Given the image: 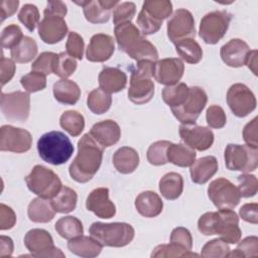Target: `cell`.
Returning a JSON list of instances; mask_svg holds the SVG:
<instances>
[{"label":"cell","mask_w":258,"mask_h":258,"mask_svg":"<svg viewBox=\"0 0 258 258\" xmlns=\"http://www.w3.org/2000/svg\"><path fill=\"white\" fill-rule=\"evenodd\" d=\"M142 10L162 22L172 13V3L168 0H147L143 2Z\"/></svg>","instance_id":"obj_42"},{"label":"cell","mask_w":258,"mask_h":258,"mask_svg":"<svg viewBox=\"0 0 258 258\" xmlns=\"http://www.w3.org/2000/svg\"><path fill=\"white\" fill-rule=\"evenodd\" d=\"M184 73V64L176 57L162 58L154 62L153 77L161 85L172 86L177 84Z\"/></svg>","instance_id":"obj_17"},{"label":"cell","mask_w":258,"mask_h":258,"mask_svg":"<svg viewBox=\"0 0 258 258\" xmlns=\"http://www.w3.org/2000/svg\"><path fill=\"white\" fill-rule=\"evenodd\" d=\"M257 56H258V51L256 49L250 50L246 60L247 67L252 71V73L255 76H257Z\"/></svg>","instance_id":"obj_64"},{"label":"cell","mask_w":258,"mask_h":258,"mask_svg":"<svg viewBox=\"0 0 258 258\" xmlns=\"http://www.w3.org/2000/svg\"><path fill=\"white\" fill-rule=\"evenodd\" d=\"M66 48H67V52L71 56L81 60L83 58L84 48H85V42L83 37L76 31L69 32Z\"/></svg>","instance_id":"obj_56"},{"label":"cell","mask_w":258,"mask_h":258,"mask_svg":"<svg viewBox=\"0 0 258 258\" xmlns=\"http://www.w3.org/2000/svg\"><path fill=\"white\" fill-rule=\"evenodd\" d=\"M50 201L56 213L68 214L76 209L78 196L73 188L62 185L60 190Z\"/></svg>","instance_id":"obj_34"},{"label":"cell","mask_w":258,"mask_h":258,"mask_svg":"<svg viewBox=\"0 0 258 258\" xmlns=\"http://www.w3.org/2000/svg\"><path fill=\"white\" fill-rule=\"evenodd\" d=\"M220 221L216 235L229 244H237L242 236L238 215L232 209H219Z\"/></svg>","instance_id":"obj_18"},{"label":"cell","mask_w":258,"mask_h":258,"mask_svg":"<svg viewBox=\"0 0 258 258\" xmlns=\"http://www.w3.org/2000/svg\"><path fill=\"white\" fill-rule=\"evenodd\" d=\"M225 164L229 170H238L244 173L253 171L258 165V148L249 145L230 143L226 146Z\"/></svg>","instance_id":"obj_5"},{"label":"cell","mask_w":258,"mask_h":258,"mask_svg":"<svg viewBox=\"0 0 258 258\" xmlns=\"http://www.w3.org/2000/svg\"><path fill=\"white\" fill-rule=\"evenodd\" d=\"M24 37L21 28L16 24L6 26L1 33V45L3 48L12 49Z\"/></svg>","instance_id":"obj_51"},{"label":"cell","mask_w":258,"mask_h":258,"mask_svg":"<svg viewBox=\"0 0 258 258\" xmlns=\"http://www.w3.org/2000/svg\"><path fill=\"white\" fill-rule=\"evenodd\" d=\"M15 223H16V215L14 211L10 207L4 204H1L0 205V230L2 231L9 230L14 227Z\"/></svg>","instance_id":"obj_58"},{"label":"cell","mask_w":258,"mask_h":258,"mask_svg":"<svg viewBox=\"0 0 258 258\" xmlns=\"http://www.w3.org/2000/svg\"><path fill=\"white\" fill-rule=\"evenodd\" d=\"M98 80L100 88L108 94L118 93L125 89L127 85L126 74L118 68H104L100 72Z\"/></svg>","instance_id":"obj_26"},{"label":"cell","mask_w":258,"mask_h":258,"mask_svg":"<svg viewBox=\"0 0 258 258\" xmlns=\"http://www.w3.org/2000/svg\"><path fill=\"white\" fill-rule=\"evenodd\" d=\"M104 147L90 133L84 134L78 142V153L69 167L71 177L80 183L91 180L99 170Z\"/></svg>","instance_id":"obj_1"},{"label":"cell","mask_w":258,"mask_h":258,"mask_svg":"<svg viewBox=\"0 0 258 258\" xmlns=\"http://www.w3.org/2000/svg\"><path fill=\"white\" fill-rule=\"evenodd\" d=\"M60 127L73 137L79 136L85 128L84 116L78 111L70 110L61 114L59 118Z\"/></svg>","instance_id":"obj_39"},{"label":"cell","mask_w":258,"mask_h":258,"mask_svg":"<svg viewBox=\"0 0 258 258\" xmlns=\"http://www.w3.org/2000/svg\"><path fill=\"white\" fill-rule=\"evenodd\" d=\"M137 25L143 35H149L156 33L160 29L162 22L154 19L147 12L141 9L137 16Z\"/></svg>","instance_id":"obj_54"},{"label":"cell","mask_w":258,"mask_h":258,"mask_svg":"<svg viewBox=\"0 0 258 258\" xmlns=\"http://www.w3.org/2000/svg\"><path fill=\"white\" fill-rule=\"evenodd\" d=\"M175 50L177 54L187 63L196 64L203 58V49L195 38H186L176 43Z\"/></svg>","instance_id":"obj_36"},{"label":"cell","mask_w":258,"mask_h":258,"mask_svg":"<svg viewBox=\"0 0 258 258\" xmlns=\"http://www.w3.org/2000/svg\"><path fill=\"white\" fill-rule=\"evenodd\" d=\"M238 190L243 198H252L257 194L258 180L253 174L244 173L238 176Z\"/></svg>","instance_id":"obj_53"},{"label":"cell","mask_w":258,"mask_h":258,"mask_svg":"<svg viewBox=\"0 0 258 258\" xmlns=\"http://www.w3.org/2000/svg\"><path fill=\"white\" fill-rule=\"evenodd\" d=\"M159 191L169 201L176 200L183 190V178L177 172L165 173L159 180Z\"/></svg>","instance_id":"obj_33"},{"label":"cell","mask_w":258,"mask_h":258,"mask_svg":"<svg viewBox=\"0 0 258 258\" xmlns=\"http://www.w3.org/2000/svg\"><path fill=\"white\" fill-rule=\"evenodd\" d=\"M56 53L51 51H44L40 53L31 64V71L43 74L45 76L53 73V64Z\"/></svg>","instance_id":"obj_52"},{"label":"cell","mask_w":258,"mask_h":258,"mask_svg":"<svg viewBox=\"0 0 258 258\" xmlns=\"http://www.w3.org/2000/svg\"><path fill=\"white\" fill-rule=\"evenodd\" d=\"M170 242L180 245L187 250H191L192 248L191 234L187 229L183 227H177L172 230L170 235Z\"/></svg>","instance_id":"obj_57"},{"label":"cell","mask_w":258,"mask_h":258,"mask_svg":"<svg viewBox=\"0 0 258 258\" xmlns=\"http://www.w3.org/2000/svg\"><path fill=\"white\" fill-rule=\"evenodd\" d=\"M13 241L10 237L0 236V257H9L13 253Z\"/></svg>","instance_id":"obj_63"},{"label":"cell","mask_w":258,"mask_h":258,"mask_svg":"<svg viewBox=\"0 0 258 258\" xmlns=\"http://www.w3.org/2000/svg\"><path fill=\"white\" fill-rule=\"evenodd\" d=\"M69 250L80 257L84 258H93L97 257L101 251L103 246L92 236H84L81 235L74 239H71L68 242Z\"/></svg>","instance_id":"obj_28"},{"label":"cell","mask_w":258,"mask_h":258,"mask_svg":"<svg viewBox=\"0 0 258 258\" xmlns=\"http://www.w3.org/2000/svg\"><path fill=\"white\" fill-rule=\"evenodd\" d=\"M25 182L30 191L36 196L51 200L61 188L62 184L51 169L43 165H35L25 177Z\"/></svg>","instance_id":"obj_4"},{"label":"cell","mask_w":258,"mask_h":258,"mask_svg":"<svg viewBox=\"0 0 258 258\" xmlns=\"http://www.w3.org/2000/svg\"><path fill=\"white\" fill-rule=\"evenodd\" d=\"M237 248L230 252L228 257H257L258 255V238L249 236L239 241Z\"/></svg>","instance_id":"obj_46"},{"label":"cell","mask_w":258,"mask_h":258,"mask_svg":"<svg viewBox=\"0 0 258 258\" xmlns=\"http://www.w3.org/2000/svg\"><path fill=\"white\" fill-rule=\"evenodd\" d=\"M154 95V84L151 78L131 74L128 98L137 105L148 103Z\"/></svg>","instance_id":"obj_23"},{"label":"cell","mask_w":258,"mask_h":258,"mask_svg":"<svg viewBox=\"0 0 258 258\" xmlns=\"http://www.w3.org/2000/svg\"><path fill=\"white\" fill-rule=\"evenodd\" d=\"M152 258H176V257H198L199 254L183 248L180 245L170 242L169 244H161L156 246L151 255Z\"/></svg>","instance_id":"obj_41"},{"label":"cell","mask_w":258,"mask_h":258,"mask_svg":"<svg viewBox=\"0 0 258 258\" xmlns=\"http://www.w3.org/2000/svg\"><path fill=\"white\" fill-rule=\"evenodd\" d=\"M239 215L245 222L256 225L258 223V204L250 203L243 205L239 210Z\"/></svg>","instance_id":"obj_61"},{"label":"cell","mask_w":258,"mask_h":258,"mask_svg":"<svg viewBox=\"0 0 258 258\" xmlns=\"http://www.w3.org/2000/svg\"><path fill=\"white\" fill-rule=\"evenodd\" d=\"M82 6L86 19L91 23H105L110 19L111 9L115 8L119 4V1L115 0H91L75 2Z\"/></svg>","instance_id":"obj_21"},{"label":"cell","mask_w":258,"mask_h":258,"mask_svg":"<svg viewBox=\"0 0 258 258\" xmlns=\"http://www.w3.org/2000/svg\"><path fill=\"white\" fill-rule=\"evenodd\" d=\"M89 133L104 148L116 144L121 137L118 123L110 119L94 124Z\"/></svg>","instance_id":"obj_24"},{"label":"cell","mask_w":258,"mask_h":258,"mask_svg":"<svg viewBox=\"0 0 258 258\" xmlns=\"http://www.w3.org/2000/svg\"><path fill=\"white\" fill-rule=\"evenodd\" d=\"M0 107L7 120L12 122H25L30 112V96L28 93L21 91L1 93Z\"/></svg>","instance_id":"obj_8"},{"label":"cell","mask_w":258,"mask_h":258,"mask_svg":"<svg viewBox=\"0 0 258 258\" xmlns=\"http://www.w3.org/2000/svg\"><path fill=\"white\" fill-rule=\"evenodd\" d=\"M53 96L63 105H75L81 97V89L74 81L61 79L53 85Z\"/></svg>","instance_id":"obj_31"},{"label":"cell","mask_w":258,"mask_h":258,"mask_svg":"<svg viewBox=\"0 0 258 258\" xmlns=\"http://www.w3.org/2000/svg\"><path fill=\"white\" fill-rule=\"evenodd\" d=\"M196 151L182 143H170L167 148V161L179 167L190 166L196 160Z\"/></svg>","instance_id":"obj_32"},{"label":"cell","mask_w":258,"mask_h":258,"mask_svg":"<svg viewBox=\"0 0 258 258\" xmlns=\"http://www.w3.org/2000/svg\"><path fill=\"white\" fill-rule=\"evenodd\" d=\"M19 6L18 0H3L1 2V21H4L7 17L12 16Z\"/></svg>","instance_id":"obj_62"},{"label":"cell","mask_w":258,"mask_h":258,"mask_svg":"<svg viewBox=\"0 0 258 258\" xmlns=\"http://www.w3.org/2000/svg\"><path fill=\"white\" fill-rule=\"evenodd\" d=\"M55 213L51 201L40 197L33 199L27 208L28 218L34 223H48L53 219Z\"/></svg>","instance_id":"obj_30"},{"label":"cell","mask_w":258,"mask_h":258,"mask_svg":"<svg viewBox=\"0 0 258 258\" xmlns=\"http://www.w3.org/2000/svg\"><path fill=\"white\" fill-rule=\"evenodd\" d=\"M250 50L249 45L244 40L240 38H233L221 47L220 54L222 60L227 66L240 68L246 64Z\"/></svg>","instance_id":"obj_22"},{"label":"cell","mask_w":258,"mask_h":258,"mask_svg":"<svg viewBox=\"0 0 258 258\" xmlns=\"http://www.w3.org/2000/svg\"><path fill=\"white\" fill-rule=\"evenodd\" d=\"M54 229L61 238L68 240L79 237L84 233L82 222L73 216L61 217L58 219L54 225Z\"/></svg>","instance_id":"obj_37"},{"label":"cell","mask_w":258,"mask_h":258,"mask_svg":"<svg viewBox=\"0 0 258 258\" xmlns=\"http://www.w3.org/2000/svg\"><path fill=\"white\" fill-rule=\"evenodd\" d=\"M218 160L215 156L208 155L194 161L189 167L192 182L204 184L209 181L218 171Z\"/></svg>","instance_id":"obj_25"},{"label":"cell","mask_w":258,"mask_h":258,"mask_svg":"<svg viewBox=\"0 0 258 258\" xmlns=\"http://www.w3.org/2000/svg\"><path fill=\"white\" fill-rule=\"evenodd\" d=\"M206 120L211 128L221 129L226 125L227 117L224 109L218 105H211L206 112Z\"/></svg>","instance_id":"obj_55"},{"label":"cell","mask_w":258,"mask_h":258,"mask_svg":"<svg viewBox=\"0 0 258 258\" xmlns=\"http://www.w3.org/2000/svg\"><path fill=\"white\" fill-rule=\"evenodd\" d=\"M179 136L185 145L194 150L205 151L214 143L213 131L204 126L192 124H181L179 126Z\"/></svg>","instance_id":"obj_16"},{"label":"cell","mask_w":258,"mask_h":258,"mask_svg":"<svg viewBox=\"0 0 258 258\" xmlns=\"http://www.w3.org/2000/svg\"><path fill=\"white\" fill-rule=\"evenodd\" d=\"M113 164L120 173H132L139 164V154L132 147H120L113 155Z\"/></svg>","instance_id":"obj_29"},{"label":"cell","mask_w":258,"mask_h":258,"mask_svg":"<svg viewBox=\"0 0 258 258\" xmlns=\"http://www.w3.org/2000/svg\"><path fill=\"white\" fill-rule=\"evenodd\" d=\"M24 245L33 257H64L60 249L53 245L51 235L43 229L29 230L25 234Z\"/></svg>","instance_id":"obj_10"},{"label":"cell","mask_w":258,"mask_h":258,"mask_svg":"<svg viewBox=\"0 0 258 258\" xmlns=\"http://www.w3.org/2000/svg\"><path fill=\"white\" fill-rule=\"evenodd\" d=\"M32 145L31 134L22 128L3 125L0 128V150L15 153L28 151Z\"/></svg>","instance_id":"obj_13"},{"label":"cell","mask_w":258,"mask_h":258,"mask_svg":"<svg viewBox=\"0 0 258 258\" xmlns=\"http://www.w3.org/2000/svg\"><path fill=\"white\" fill-rule=\"evenodd\" d=\"M136 13V5L133 2H122L113 10V22L116 25L131 22Z\"/></svg>","instance_id":"obj_49"},{"label":"cell","mask_w":258,"mask_h":258,"mask_svg":"<svg viewBox=\"0 0 258 258\" xmlns=\"http://www.w3.org/2000/svg\"><path fill=\"white\" fill-rule=\"evenodd\" d=\"M77 70V61L67 51L56 54L53 64V74L61 79L72 76Z\"/></svg>","instance_id":"obj_43"},{"label":"cell","mask_w":258,"mask_h":258,"mask_svg":"<svg viewBox=\"0 0 258 258\" xmlns=\"http://www.w3.org/2000/svg\"><path fill=\"white\" fill-rule=\"evenodd\" d=\"M89 232L102 246L124 247L134 239V228L128 223H101L95 222L91 225Z\"/></svg>","instance_id":"obj_3"},{"label":"cell","mask_w":258,"mask_h":258,"mask_svg":"<svg viewBox=\"0 0 258 258\" xmlns=\"http://www.w3.org/2000/svg\"><path fill=\"white\" fill-rule=\"evenodd\" d=\"M43 19L38 23V35L48 44H54L64 38L69 32L64 17L58 14L43 11Z\"/></svg>","instance_id":"obj_15"},{"label":"cell","mask_w":258,"mask_h":258,"mask_svg":"<svg viewBox=\"0 0 258 258\" xmlns=\"http://www.w3.org/2000/svg\"><path fill=\"white\" fill-rule=\"evenodd\" d=\"M208 101V96L205 90L201 87H189L188 95L185 101L176 108H172L173 116L181 124L196 123L202 111L205 109Z\"/></svg>","instance_id":"obj_7"},{"label":"cell","mask_w":258,"mask_h":258,"mask_svg":"<svg viewBox=\"0 0 258 258\" xmlns=\"http://www.w3.org/2000/svg\"><path fill=\"white\" fill-rule=\"evenodd\" d=\"M167 36L172 43L186 38H195V19L190 11L179 8L167 21Z\"/></svg>","instance_id":"obj_12"},{"label":"cell","mask_w":258,"mask_h":258,"mask_svg":"<svg viewBox=\"0 0 258 258\" xmlns=\"http://www.w3.org/2000/svg\"><path fill=\"white\" fill-rule=\"evenodd\" d=\"M114 34L119 49L127 53L131 58L135 56L140 50V47H142L147 40L140 30L131 22L116 25Z\"/></svg>","instance_id":"obj_14"},{"label":"cell","mask_w":258,"mask_h":258,"mask_svg":"<svg viewBox=\"0 0 258 258\" xmlns=\"http://www.w3.org/2000/svg\"><path fill=\"white\" fill-rule=\"evenodd\" d=\"M37 151L43 161L52 165H60L72 157L74 146L64 133L50 131L38 139Z\"/></svg>","instance_id":"obj_2"},{"label":"cell","mask_w":258,"mask_h":258,"mask_svg":"<svg viewBox=\"0 0 258 258\" xmlns=\"http://www.w3.org/2000/svg\"><path fill=\"white\" fill-rule=\"evenodd\" d=\"M18 20L29 30L33 31L39 23V11L33 4H24L18 13Z\"/></svg>","instance_id":"obj_47"},{"label":"cell","mask_w":258,"mask_h":258,"mask_svg":"<svg viewBox=\"0 0 258 258\" xmlns=\"http://www.w3.org/2000/svg\"><path fill=\"white\" fill-rule=\"evenodd\" d=\"M208 197L218 209H234L241 200L238 187L225 177H219L210 183Z\"/></svg>","instance_id":"obj_9"},{"label":"cell","mask_w":258,"mask_h":258,"mask_svg":"<svg viewBox=\"0 0 258 258\" xmlns=\"http://www.w3.org/2000/svg\"><path fill=\"white\" fill-rule=\"evenodd\" d=\"M20 84L28 93H35L45 89L46 76L37 72H31L20 79Z\"/></svg>","instance_id":"obj_48"},{"label":"cell","mask_w":258,"mask_h":258,"mask_svg":"<svg viewBox=\"0 0 258 258\" xmlns=\"http://www.w3.org/2000/svg\"><path fill=\"white\" fill-rule=\"evenodd\" d=\"M135 208L141 216L145 218H154L161 214L163 202L156 192L145 190L136 197Z\"/></svg>","instance_id":"obj_27"},{"label":"cell","mask_w":258,"mask_h":258,"mask_svg":"<svg viewBox=\"0 0 258 258\" xmlns=\"http://www.w3.org/2000/svg\"><path fill=\"white\" fill-rule=\"evenodd\" d=\"M115 50V40L111 35L105 33L94 34L87 47V59L93 62H104L108 60Z\"/></svg>","instance_id":"obj_19"},{"label":"cell","mask_w":258,"mask_h":258,"mask_svg":"<svg viewBox=\"0 0 258 258\" xmlns=\"http://www.w3.org/2000/svg\"><path fill=\"white\" fill-rule=\"evenodd\" d=\"M37 54V44L35 40L29 36H24L21 41L10 49L12 59L18 63H26L31 61Z\"/></svg>","instance_id":"obj_35"},{"label":"cell","mask_w":258,"mask_h":258,"mask_svg":"<svg viewBox=\"0 0 258 258\" xmlns=\"http://www.w3.org/2000/svg\"><path fill=\"white\" fill-rule=\"evenodd\" d=\"M228 243L223 241L221 238L213 239L208 241L201 252V256L204 258H225L230 253Z\"/></svg>","instance_id":"obj_45"},{"label":"cell","mask_w":258,"mask_h":258,"mask_svg":"<svg viewBox=\"0 0 258 258\" xmlns=\"http://www.w3.org/2000/svg\"><path fill=\"white\" fill-rule=\"evenodd\" d=\"M232 15L226 10L207 13L201 20L199 35L207 44L218 43L226 34Z\"/></svg>","instance_id":"obj_6"},{"label":"cell","mask_w":258,"mask_h":258,"mask_svg":"<svg viewBox=\"0 0 258 258\" xmlns=\"http://www.w3.org/2000/svg\"><path fill=\"white\" fill-rule=\"evenodd\" d=\"M171 142L167 140H158L153 142L147 149V160L152 165H163L167 163V148Z\"/></svg>","instance_id":"obj_44"},{"label":"cell","mask_w":258,"mask_h":258,"mask_svg":"<svg viewBox=\"0 0 258 258\" xmlns=\"http://www.w3.org/2000/svg\"><path fill=\"white\" fill-rule=\"evenodd\" d=\"M86 208L101 219H110L116 214V207L109 199V189L107 187L93 189L87 198Z\"/></svg>","instance_id":"obj_20"},{"label":"cell","mask_w":258,"mask_h":258,"mask_svg":"<svg viewBox=\"0 0 258 258\" xmlns=\"http://www.w3.org/2000/svg\"><path fill=\"white\" fill-rule=\"evenodd\" d=\"M189 87H187L184 83H177L172 86H166L162 90V99L164 103L172 108H176L181 105L187 95H188Z\"/></svg>","instance_id":"obj_40"},{"label":"cell","mask_w":258,"mask_h":258,"mask_svg":"<svg viewBox=\"0 0 258 258\" xmlns=\"http://www.w3.org/2000/svg\"><path fill=\"white\" fill-rule=\"evenodd\" d=\"M227 103L232 113L243 118L253 112L257 101L253 92L244 84L237 83L232 85L227 92Z\"/></svg>","instance_id":"obj_11"},{"label":"cell","mask_w":258,"mask_h":258,"mask_svg":"<svg viewBox=\"0 0 258 258\" xmlns=\"http://www.w3.org/2000/svg\"><path fill=\"white\" fill-rule=\"evenodd\" d=\"M0 68H1V85L4 86L13 78L16 71V66L13 59L7 58L2 54Z\"/></svg>","instance_id":"obj_59"},{"label":"cell","mask_w":258,"mask_h":258,"mask_svg":"<svg viewBox=\"0 0 258 258\" xmlns=\"http://www.w3.org/2000/svg\"><path fill=\"white\" fill-rule=\"evenodd\" d=\"M257 120L258 118L255 117L249 123H247L243 129V138L247 145L258 148V141H257Z\"/></svg>","instance_id":"obj_60"},{"label":"cell","mask_w":258,"mask_h":258,"mask_svg":"<svg viewBox=\"0 0 258 258\" xmlns=\"http://www.w3.org/2000/svg\"><path fill=\"white\" fill-rule=\"evenodd\" d=\"M112 105V97L101 88L91 91L87 98L88 108L97 115L106 113Z\"/></svg>","instance_id":"obj_38"},{"label":"cell","mask_w":258,"mask_h":258,"mask_svg":"<svg viewBox=\"0 0 258 258\" xmlns=\"http://www.w3.org/2000/svg\"><path fill=\"white\" fill-rule=\"evenodd\" d=\"M220 216L218 212H208L202 215L198 221V229L205 236L216 235Z\"/></svg>","instance_id":"obj_50"}]
</instances>
